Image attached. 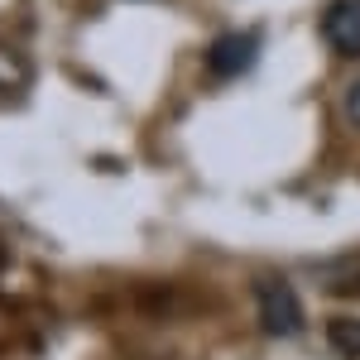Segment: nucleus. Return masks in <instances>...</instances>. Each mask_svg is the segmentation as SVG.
Wrapping results in <instances>:
<instances>
[{
	"instance_id": "1",
	"label": "nucleus",
	"mask_w": 360,
	"mask_h": 360,
	"mask_svg": "<svg viewBox=\"0 0 360 360\" xmlns=\"http://www.w3.org/2000/svg\"><path fill=\"white\" fill-rule=\"evenodd\" d=\"M255 303H259V327L269 336H298L303 332V307H298V293L288 288V278L264 274L255 283Z\"/></svg>"
},
{
	"instance_id": "2",
	"label": "nucleus",
	"mask_w": 360,
	"mask_h": 360,
	"mask_svg": "<svg viewBox=\"0 0 360 360\" xmlns=\"http://www.w3.org/2000/svg\"><path fill=\"white\" fill-rule=\"evenodd\" d=\"M259 49H264V39H259V29H231L221 34L212 49H207V68L217 72V77H245L250 68L259 63Z\"/></svg>"
},
{
	"instance_id": "3",
	"label": "nucleus",
	"mask_w": 360,
	"mask_h": 360,
	"mask_svg": "<svg viewBox=\"0 0 360 360\" xmlns=\"http://www.w3.org/2000/svg\"><path fill=\"white\" fill-rule=\"evenodd\" d=\"M322 39L336 58H360V0H336L322 15Z\"/></svg>"
},
{
	"instance_id": "4",
	"label": "nucleus",
	"mask_w": 360,
	"mask_h": 360,
	"mask_svg": "<svg viewBox=\"0 0 360 360\" xmlns=\"http://www.w3.org/2000/svg\"><path fill=\"white\" fill-rule=\"evenodd\" d=\"M327 341H332L336 356L360 360V317H332L327 322Z\"/></svg>"
},
{
	"instance_id": "5",
	"label": "nucleus",
	"mask_w": 360,
	"mask_h": 360,
	"mask_svg": "<svg viewBox=\"0 0 360 360\" xmlns=\"http://www.w3.org/2000/svg\"><path fill=\"white\" fill-rule=\"evenodd\" d=\"M25 86H29V63L0 44V96H20Z\"/></svg>"
},
{
	"instance_id": "6",
	"label": "nucleus",
	"mask_w": 360,
	"mask_h": 360,
	"mask_svg": "<svg viewBox=\"0 0 360 360\" xmlns=\"http://www.w3.org/2000/svg\"><path fill=\"white\" fill-rule=\"evenodd\" d=\"M346 120L360 130V82H351V91H346Z\"/></svg>"
}]
</instances>
